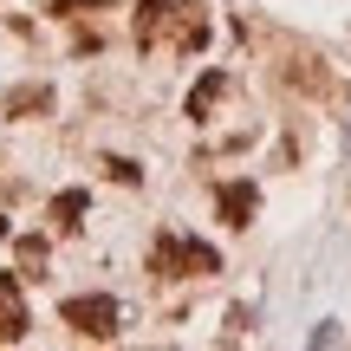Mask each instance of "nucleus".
I'll return each mask as SVG.
<instances>
[{
    "label": "nucleus",
    "instance_id": "nucleus-3",
    "mask_svg": "<svg viewBox=\"0 0 351 351\" xmlns=\"http://www.w3.org/2000/svg\"><path fill=\"white\" fill-rule=\"evenodd\" d=\"M59 319L78 332V339H117V319H124V313H117L111 293H78V300L59 306Z\"/></svg>",
    "mask_w": 351,
    "mask_h": 351
},
{
    "label": "nucleus",
    "instance_id": "nucleus-4",
    "mask_svg": "<svg viewBox=\"0 0 351 351\" xmlns=\"http://www.w3.org/2000/svg\"><path fill=\"white\" fill-rule=\"evenodd\" d=\"M280 85L313 91V98H332V91H339V78L326 72V59H319V52H287V65H280Z\"/></svg>",
    "mask_w": 351,
    "mask_h": 351
},
{
    "label": "nucleus",
    "instance_id": "nucleus-10",
    "mask_svg": "<svg viewBox=\"0 0 351 351\" xmlns=\"http://www.w3.org/2000/svg\"><path fill=\"white\" fill-rule=\"evenodd\" d=\"M20 280H46V234L20 241Z\"/></svg>",
    "mask_w": 351,
    "mask_h": 351
},
{
    "label": "nucleus",
    "instance_id": "nucleus-2",
    "mask_svg": "<svg viewBox=\"0 0 351 351\" xmlns=\"http://www.w3.org/2000/svg\"><path fill=\"white\" fill-rule=\"evenodd\" d=\"M150 274L156 280H202V274H221V254L208 241H189V234H156Z\"/></svg>",
    "mask_w": 351,
    "mask_h": 351
},
{
    "label": "nucleus",
    "instance_id": "nucleus-6",
    "mask_svg": "<svg viewBox=\"0 0 351 351\" xmlns=\"http://www.w3.org/2000/svg\"><path fill=\"white\" fill-rule=\"evenodd\" d=\"M215 208H221V221H228V228H247V221H254V208H261V189H254V182H221Z\"/></svg>",
    "mask_w": 351,
    "mask_h": 351
},
{
    "label": "nucleus",
    "instance_id": "nucleus-12",
    "mask_svg": "<svg viewBox=\"0 0 351 351\" xmlns=\"http://www.w3.org/2000/svg\"><path fill=\"white\" fill-rule=\"evenodd\" d=\"M85 7H111V0H52V13H85Z\"/></svg>",
    "mask_w": 351,
    "mask_h": 351
},
{
    "label": "nucleus",
    "instance_id": "nucleus-13",
    "mask_svg": "<svg viewBox=\"0 0 351 351\" xmlns=\"http://www.w3.org/2000/svg\"><path fill=\"white\" fill-rule=\"evenodd\" d=\"M0 241H7V215H0Z\"/></svg>",
    "mask_w": 351,
    "mask_h": 351
},
{
    "label": "nucleus",
    "instance_id": "nucleus-1",
    "mask_svg": "<svg viewBox=\"0 0 351 351\" xmlns=\"http://www.w3.org/2000/svg\"><path fill=\"white\" fill-rule=\"evenodd\" d=\"M137 52H202L208 46V7L202 0H143L130 20Z\"/></svg>",
    "mask_w": 351,
    "mask_h": 351
},
{
    "label": "nucleus",
    "instance_id": "nucleus-7",
    "mask_svg": "<svg viewBox=\"0 0 351 351\" xmlns=\"http://www.w3.org/2000/svg\"><path fill=\"white\" fill-rule=\"evenodd\" d=\"M228 91H234V85H228V72H202L195 85H189V117H195V124H208V111L228 98Z\"/></svg>",
    "mask_w": 351,
    "mask_h": 351
},
{
    "label": "nucleus",
    "instance_id": "nucleus-8",
    "mask_svg": "<svg viewBox=\"0 0 351 351\" xmlns=\"http://www.w3.org/2000/svg\"><path fill=\"white\" fill-rule=\"evenodd\" d=\"M78 221H85V189L52 195V228H59V234H78Z\"/></svg>",
    "mask_w": 351,
    "mask_h": 351
},
{
    "label": "nucleus",
    "instance_id": "nucleus-9",
    "mask_svg": "<svg viewBox=\"0 0 351 351\" xmlns=\"http://www.w3.org/2000/svg\"><path fill=\"white\" fill-rule=\"evenodd\" d=\"M33 111H52V91H46V85H20V91H7V117H33Z\"/></svg>",
    "mask_w": 351,
    "mask_h": 351
},
{
    "label": "nucleus",
    "instance_id": "nucleus-5",
    "mask_svg": "<svg viewBox=\"0 0 351 351\" xmlns=\"http://www.w3.org/2000/svg\"><path fill=\"white\" fill-rule=\"evenodd\" d=\"M26 339V300H20V274H0V345Z\"/></svg>",
    "mask_w": 351,
    "mask_h": 351
},
{
    "label": "nucleus",
    "instance_id": "nucleus-11",
    "mask_svg": "<svg viewBox=\"0 0 351 351\" xmlns=\"http://www.w3.org/2000/svg\"><path fill=\"white\" fill-rule=\"evenodd\" d=\"M104 176H111V182H124V189H137V182H143V169L130 163V156H104Z\"/></svg>",
    "mask_w": 351,
    "mask_h": 351
}]
</instances>
